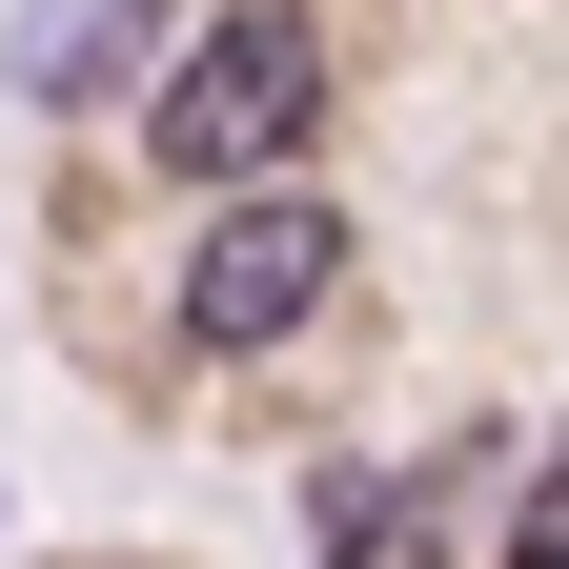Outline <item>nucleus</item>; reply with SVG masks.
Returning <instances> with one entry per match:
<instances>
[{
  "mask_svg": "<svg viewBox=\"0 0 569 569\" xmlns=\"http://www.w3.org/2000/svg\"><path fill=\"white\" fill-rule=\"evenodd\" d=\"M509 569H569V427L529 448V509H509Z\"/></svg>",
  "mask_w": 569,
  "mask_h": 569,
  "instance_id": "20e7f679",
  "label": "nucleus"
},
{
  "mask_svg": "<svg viewBox=\"0 0 569 569\" xmlns=\"http://www.w3.org/2000/svg\"><path fill=\"white\" fill-rule=\"evenodd\" d=\"M142 41H163V0H82V21H41V102H82V82H122Z\"/></svg>",
  "mask_w": 569,
  "mask_h": 569,
  "instance_id": "7ed1b4c3",
  "label": "nucleus"
},
{
  "mask_svg": "<svg viewBox=\"0 0 569 569\" xmlns=\"http://www.w3.org/2000/svg\"><path fill=\"white\" fill-rule=\"evenodd\" d=\"M306 122H326V21H306V0H224V21L163 61V102H142V163L224 203L264 163H306Z\"/></svg>",
  "mask_w": 569,
  "mask_h": 569,
  "instance_id": "f257e3e1",
  "label": "nucleus"
},
{
  "mask_svg": "<svg viewBox=\"0 0 569 569\" xmlns=\"http://www.w3.org/2000/svg\"><path fill=\"white\" fill-rule=\"evenodd\" d=\"M326 284H346V224H326V203L306 183H224L203 244H183V346H306Z\"/></svg>",
  "mask_w": 569,
  "mask_h": 569,
  "instance_id": "f03ea898",
  "label": "nucleus"
}]
</instances>
